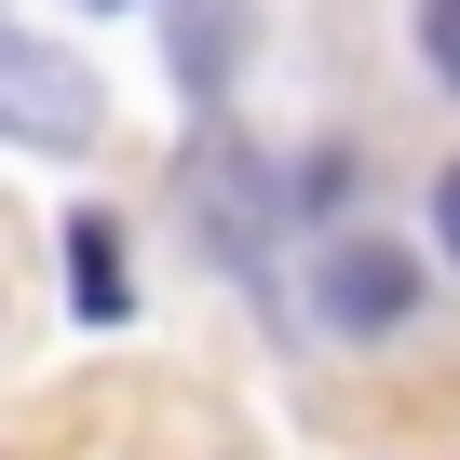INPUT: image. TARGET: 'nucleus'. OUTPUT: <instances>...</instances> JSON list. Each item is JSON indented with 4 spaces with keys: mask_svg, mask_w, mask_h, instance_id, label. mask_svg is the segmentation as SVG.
Masks as SVG:
<instances>
[{
    "mask_svg": "<svg viewBox=\"0 0 460 460\" xmlns=\"http://www.w3.org/2000/svg\"><path fill=\"white\" fill-rule=\"evenodd\" d=\"M312 312H325L339 339H393V325L420 312V258H406V244H325Z\"/></svg>",
    "mask_w": 460,
    "mask_h": 460,
    "instance_id": "nucleus-1",
    "label": "nucleus"
},
{
    "mask_svg": "<svg viewBox=\"0 0 460 460\" xmlns=\"http://www.w3.org/2000/svg\"><path fill=\"white\" fill-rule=\"evenodd\" d=\"M0 109H14V136H41V149H68V136L95 122L55 41H0Z\"/></svg>",
    "mask_w": 460,
    "mask_h": 460,
    "instance_id": "nucleus-2",
    "label": "nucleus"
},
{
    "mask_svg": "<svg viewBox=\"0 0 460 460\" xmlns=\"http://www.w3.org/2000/svg\"><path fill=\"white\" fill-rule=\"evenodd\" d=\"M68 312H82V325H122V312H136V285H122V230H109L95 203L68 217Z\"/></svg>",
    "mask_w": 460,
    "mask_h": 460,
    "instance_id": "nucleus-3",
    "label": "nucleus"
},
{
    "mask_svg": "<svg viewBox=\"0 0 460 460\" xmlns=\"http://www.w3.org/2000/svg\"><path fill=\"white\" fill-rule=\"evenodd\" d=\"M420 55H433V82L460 95V0H420Z\"/></svg>",
    "mask_w": 460,
    "mask_h": 460,
    "instance_id": "nucleus-4",
    "label": "nucleus"
},
{
    "mask_svg": "<svg viewBox=\"0 0 460 460\" xmlns=\"http://www.w3.org/2000/svg\"><path fill=\"white\" fill-rule=\"evenodd\" d=\"M433 244H447V258H460V163H447V176H433Z\"/></svg>",
    "mask_w": 460,
    "mask_h": 460,
    "instance_id": "nucleus-5",
    "label": "nucleus"
}]
</instances>
